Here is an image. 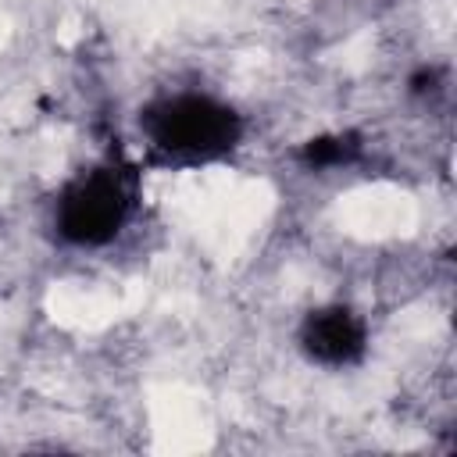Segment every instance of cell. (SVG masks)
I'll return each instance as SVG.
<instances>
[{
	"instance_id": "obj_1",
	"label": "cell",
	"mask_w": 457,
	"mask_h": 457,
	"mask_svg": "<svg viewBox=\"0 0 457 457\" xmlns=\"http://www.w3.org/2000/svg\"><path fill=\"white\" fill-rule=\"evenodd\" d=\"M154 143L179 157H211L232 146L236 114L211 96H171L150 111Z\"/></svg>"
},
{
	"instance_id": "obj_3",
	"label": "cell",
	"mask_w": 457,
	"mask_h": 457,
	"mask_svg": "<svg viewBox=\"0 0 457 457\" xmlns=\"http://www.w3.org/2000/svg\"><path fill=\"white\" fill-rule=\"evenodd\" d=\"M300 343L311 353V361L350 364L364 350V325L346 307H325V311H314L303 321Z\"/></svg>"
},
{
	"instance_id": "obj_2",
	"label": "cell",
	"mask_w": 457,
	"mask_h": 457,
	"mask_svg": "<svg viewBox=\"0 0 457 457\" xmlns=\"http://www.w3.org/2000/svg\"><path fill=\"white\" fill-rule=\"evenodd\" d=\"M129 211V193L118 171L100 168L68 186L57 207V225L71 243H107Z\"/></svg>"
}]
</instances>
